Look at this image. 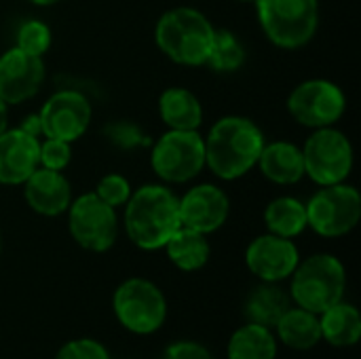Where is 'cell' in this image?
Here are the masks:
<instances>
[{"mask_svg":"<svg viewBox=\"0 0 361 359\" xmlns=\"http://www.w3.org/2000/svg\"><path fill=\"white\" fill-rule=\"evenodd\" d=\"M203 144L205 167L216 178L233 182L247 176L258 165L267 138L252 118L228 114L209 127L207 135H203Z\"/></svg>","mask_w":361,"mask_h":359,"instance_id":"obj_1","label":"cell"},{"mask_svg":"<svg viewBox=\"0 0 361 359\" xmlns=\"http://www.w3.org/2000/svg\"><path fill=\"white\" fill-rule=\"evenodd\" d=\"M125 207V233L146 252L161 250L182 226L178 195L165 184H144L131 193Z\"/></svg>","mask_w":361,"mask_h":359,"instance_id":"obj_2","label":"cell"},{"mask_svg":"<svg viewBox=\"0 0 361 359\" xmlns=\"http://www.w3.org/2000/svg\"><path fill=\"white\" fill-rule=\"evenodd\" d=\"M216 28L205 13L192 6H176L165 11L154 25V42L159 51L178 66L201 68L212 53Z\"/></svg>","mask_w":361,"mask_h":359,"instance_id":"obj_3","label":"cell"},{"mask_svg":"<svg viewBox=\"0 0 361 359\" xmlns=\"http://www.w3.org/2000/svg\"><path fill=\"white\" fill-rule=\"evenodd\" d=\"M258 23L279 49H302L319 30V0H256Z\"/></svg>","mask_w":361,"mask_h":359,"instance_id":"obj_4","label":"cell"},{"mask_svg":"<svg viewBox=\"0 0 361 359\" xmlns=\"http://www.w3.org/2000/svg\"><path fill=\"white\" fill-rule=\"evenodd\" d=\"M347 288L345 264L332 254H315L292 273V298L298 307L319 315L341 303Z\"/></svg>","mask_w":361,"mask_h":359,"instance_id":"obj_5","label":"cell"},{"mask_svg":"<svg viewBox=\"0 0 361 359\" xmlns=\"http://www.w3.org/2000/svg\"><path fill=\"white\" fill-rule=\"evenodd\" d=\"M150 167L165 184H186L205 169V144L199 129H167L150 146Z\"/></svg>","mask_w":361,"mask_h":359,"instance_id":"obj_6","label":"cell"},{"mask_svg":"<svg viewBox=\"0 0 361 359\" xmlns=\"http://www.w3.org/2000/svg\"><path fill=\"white\" fill-rule=\"evenodd\" d=\"M302 150L305 176L317 186H330L347 182L353 169V144L345 131L334 127L313 129Z\"/></svg>","mask_w":361,"mask_h":359,"instance_id":"obj_7","label":"cell"},{"mask_svg":"<svg viewBox=\"0 0 361 359\" xmlns=\"http://www.w3.org/2000/svg\"><path fill=\"white\" fill-rule=\"evenodd\" d=\"M305 207L307 226L328 239L349 235L361 220L360 190L347 182L319 186V190L305 203Z\"/></svg>","mask_w":361,"mask_h":359,"instance_id":"obj_8","label":"cell"},{"mask_svg":"<svg viewBox=\"0 0 361 359\" xmlns=\"http://www.w3.org/2000/svg\"><path fill=\"white\" fill-rule=\"evenodd\" d=\"M116 320L133 334L157 332L167 317L163 292L148 279L131 277L123 281L112 298Z\"/></svg>","mask_w":361,"mask_h":359,"instance_id":"obj_9","label":"cell"},{"mask_svg":"<svg viewBox=\"0 0 361 359\" xmlns=\"http://www.w3.org/2000/svg\"><path fill=\"white\" fill-rule=\"evenodd\" d=\"M347 110L345 91L328 78H309L296 85L288 97L290 116L309 129L334 127Z\"/></svg>","mask_w":361,"mask_h":359,"instance_id":"obj_10","label":"cell"},{"mask_svg":"<svg viewBox=\"0 0 361 359\" xmlns=\"http://www.w3.org/2000/svg\"><path fill=\"white\" fill-rule=\"evenodd\" d=\"M68 231L72 239L89 252H106L116 243L118 216L95 193L72 199L68 207Z\"/></svg>","mask_w":361,"mask_h":359,"instance_id":"obj_11","label":"cell"},{"mask_svg":"<svg viewBox=\"0 0 361 359\" xmlns=\"http://www.w3.org/2000/svg\"><path fill=\"white\" fill-rule=\"evenodd\" d=\"M93 108L85 93L78 89L55 91L40 108V135L76 142L91 125Z\"/></svg>","mask_w":361,"mask_h":359,"instance_id":"obj_12","label":"cell"},{"mask_svg":"<svg viewBox=\"0 0 361 359\" xmlns=\"http://www.w3.org/2000/svg\"><path fill=\"white\" fill-rule=\"evenodd\" d=\"M178 209L182 226L212 235L226 224L231 214V199L216 184H197L178 197Z\"/></svg>","mask_w":361,"mask_h":359,"instance_id":"obj_13","label":"cell"},{"mask_svg":"<svg viewBox=\"0 0 361 359\" xmlns=\"http://www.w3.org/2000/svg\"><path fill=\"white\" fill-rule=\"evenodd\" d=\"M44 83L42 57L30 55L17 47L0 55V99L17 106L32 99Z\"/></svg>","mask_w":361,"mask_h":359,"instance_id":"obj_14","label":"cell"},{"mask_svg":"<svg viewBox=\"0 0 361 359\" xmlns=\"http://www.w3.org/2000/svg\"><path fill=\"white\" fill-rule=\"evenodd\" d=\"M298 262H300V254L294 241L273 233L256 237L245 250L247 269L258 279L269 284H277L292 277Z\"/></svg>","mask_w":361,"mask_h":359,"instance_id":"obj_15","label":"cell"},{"mask_svg":"<svg viewBox=\"0 0 361 359\" xmlns=\"http://www.w3.org/2000/svg\"><path fill=\"white\" fill-rule=\"evenodd\" d=\"M40 138L21 127H6L0 133V184L21 186L38 169Z\"/></svg>","mask_w":361,"mask_h":359,"instance_id":"obj_16","label":"cell"},{"mask_svg":"<svg viewBox=\"0 0 361 359\" xmlns=\"http://www.w3.org/2000/svg\"><path fill=\"white\" fill-rule=\"evenodd\" d=\"M21 186L25 203L38 216L55 218L66 214L72 203V186L63 171L38 167Z\"/></svg>","mask_w":361,"mask_h":359,"instance_id":"obj_17","label":"cell"},{"mask_svg":"<svg viewBox=\"0 0 361 359\" xmlns=\"http://www.w3.org/2000/svg\"><path fill=\"white\" fill-rule=\"evenodd\" d=\"M256 167H260L262 176L269 182L279 184V186H290L305 178L302 150L300 146L288 140L267 142Z\"/></svg>","mask_w":361,"mask_h":359,"instance_id":"obj_18","label":"cell"},{"mask_svg":"<svg viewBox=\"0 0 361 359\" xmlns=\"http://www.w3.org/2000/svg\"><path fill=\"white\" fill-rule=\"evenodd\" d=\"M159 116L167 129L192 131L203 123V106L186 87H167L159 95Z\"/></svg>","mask_w":361,"mask_h":359,"instance_id":"obj_19","label":"cell"},{"mask_svg":"<svg viewBox=\"0 0 361 359\" xmlns=\"http://www.w3.org/2000/svg\"><path fill=\"white\" fill-rule=\"evenodd\" d=\"M163 248L167 252V258L180 271H186V273L203 269L207 264L209 256H212L207 235L197 233V231L186 229V226H180Z\"/></svg>","mask_w":361,"mask_h":359,"instance_id":"obj_20","label":"cell"},{"mask_svg":"<svg viewBox=\"0 0 361 359\" xmlns=\"http://www.w3.org/2000/svg\"><path fill=\"white\" fill-rule=\"evenodd\" d=\"M322 339L334 347H351L361 339L360 311L349 303H336L324 313H319Z\"/></svg>","mask_w":361,"mask_h":359,"instance_id":"obj_21","label":"cell"},{"mask_svg":"<svg viewBox=\"0 0 361 359\" xmlns=\"http://www.w3.org/2000/svg\"><path fill=\"white\" fill-rule=\"evenodd\" d=\"M277 334L283 345L296 351H307L313 349L322 341V328H319V317L302 307L298 309H288L281 320L277 322Z\"/></svg>","mask_w":361,"mask_h":359,"instance_id":"obj_22","label":"cell"},{"mask_svg":"<svg viewBox=\"0 0 361 359\" xmlns=\"http://www.w3.org/2000/svg\"><path fill=\"white\" fill-rule=\"evenodd\" d=\"M264 224L269 233L294 239L307 229V207L296 197H277L264 209Z\"/></svg>","mask_w":361,"mask_h":359,"instance_id":"obj_23","label":"cell"},{"mask_svg":"<svg viewBox=\"0 0 361 359\" xmlns=\"http://www.w3.org/2000/svg\"><path fill=\"white\" fill-rule=\"evenodd\" d=\"M277 341L273 332L260 324L239 328L228 341V359H275Z\"/></svg>","mask_w":361,"mask_h":359,"instance_id":"obj_24","label":"cell"},{"mask_svg":"<svg viewBox=\"0 0 361 359\" xmlns=\"http://www.w3.org/2000/svg\"><path fill=\"white\" fill-rule=\"evenodd\" d=\"M290 309V298L288 294L277 288L275 284L264 281L262 286H258L245 305L247 317L252 324H260L264 328L277 326V322L281 320V315Z\"/></svg>","mask_w":361,"mask_h":359,"instance_id":"obj_25","label":"cell"},{"mask_svg":"<svg viewBox=\"0 0 361 359\" xmlns=\"http://www.w3.org/2000/svg\"><path fill=\"white\" fill-rule=\"evenodd\" d=\"M247 51L245 44L239 40V36L231 30H216L212 53L207 57V63L218 74H233L245 63Z\"/></svg>","mask_w":361,"mask_h":359,"instance_id":"obj_26","label":"cell"},{"mask_svg":"<svg viewBox=\"0 0 361 359\" xmlns=\"http://www.w3.org/2000/svg\"><path fill=\"white\" fill-rule=\"evenodd\" d=\"M104 138L118 150L123 152H133L140 148H150L152 138L133 121L116 118L104 127Z\"/></svg>","mask_w":361,"mask_h":359,"instance_id":"obj_27","label":"cell"},{"mask_svg":"<svg viewBox=\"0 0 361 359\" xmlns=\"http://www.w3.org/2000/svg\"><path fill=\"white\" fill-rule=\"evenodd\" d=\"M51 42H53L51 28L40 19H27L17 28L15 47L30 53V55L42 57L51 49Z\"/></svg>","mask_w":361,"mask_h":359,"instance_id":"obj_28","label":"cell"},{"mask_svg":"<svg viewBox=\"0 0 361 359\" xmlns=\"http://www.w3.org/2000/svg\"><path fill=\"white\" fill-rule=\"evenodd\" d=\"M72 163V142L57 138H42L38 142V167L63 171Z\"/></svg>","mask_w":361,"mask_h":359,"instance_id":"obj_29","label":"cell"},{"mask_svg":"<svg viewBox=\"0 0 361 359\" xmlns=\"http://www.w3.org/2000/svg\"><path fill=\"white\" fill-rule=\"evenodd\" d=\"M131 193H133V188H131L129 180L125 176H121V174H106V176L99 178V182L95 186V195L104 203L112 205L114 209L123 207L129 201Z\"/></svg>","mask_w":361,"mask_h":359,"instance_id":"obj_30","label":"cell"},{"mask_svg":"<svg viewBox=\"0 0 361 359\" xmlns=\"http://www.w3.org/2000/svg\"><path fill=\"white\" fill-rule=\"evenodd\" d=\"M55 359H110V355L104 349V345H99L97 341L78 339V341L66 343L59 349V353H57Z\"/></svg>","mask_w":361,"mask_h":359,"instance_id":"obj_31","label":"cell"},{"mask_svg":"<svg viewBox=\"0 0 361 359\" xmlns=\"http://www.w3.org/2000/svg\"><path fill=\"white\" fill-rule=\"evenodd\" d=\"M163 359H214V358H212V353H209L205 347H201V345H197V343H190V341H184V343H176V345H171V347L165 351Z\"/></svg>","mask_w":361,"mask_h":359,"instance_id":"obj_32","label":"cell"},{"mask_svg":"<svg viewBox=\"0 0 361 359\" xmlns=\"http://www.w3.org/2000/svg\"><path fill=\"white\" fill-rule=\"evenodd\" d=\"M23 131H27V133H32V135H36V138H40V118H38V114H30V116H25V121L19 125Z\"/></svg>","mask_w":361,"mask_h":359,"instance_id":"obj_33","label":"cell"},{"mask_svg":"<svg viewBox=\"0 0 361 359\" xmlns=\"http://www.w3.org/2000/svg\"><path fill=\"white\" fill-rule=\"evenodd\" d=\"M8 127V106L0 99V133Z\"/></svg>","mask_w":361,"mask_h":359,"instance_id":"obj_34","label":"cell"},{"mask_svg":"<svg viewBox=\"0 0 361 359\" xmlns=\"http://www.w3.org/2000/svg\"><path fill=\"white\" fill-rule=\"evenodd\" d=\"M27 2H32V4H36V6H53V4H57V2H61V0H27Z\"/></svg>","mask_w":361,"mask_h":359,"instance_id":"obj_35","label":"cell"},{"mask_svg":"<svg viewBox=\"0 0 361 359\" xmlns=\"http://www.w3.org/2000/svg\"><path fill=\"white\" fill-rule=\"evenodd\" d=\"M239 2H256V0H239Z\"/></svg>","mask_w":361,"mask_h":359,"instance_id":"obj_36","label":"cell"},{"mask_svg":"<svg viewBox=\"0 0 361 359\" xmlns=\"http://www.w3.org/2000/svg\"><path fill=\"white\" fill-rule=\"evenodd\" d=\"M0 250H2V237H0Z\"/></svg>","mask_w":361,"mask_h":359,"instance_id":"obj_37","label":"cell"}]
</instances>
